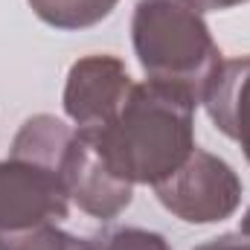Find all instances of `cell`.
I'll list each match as a JSON object with an SVG mask.
<instances>
[{
  "label": "cell",
  "instance_id": "obj_3",
  "mask_svg": "<svg viewBox=\"0 0 250 250\" xmlns=\"http://www.w3.org/2000/svg\"><path fill=\"white\" fill-rule=\"evenodd\" d=\"M154 192L175 218L187 224H218L239 209L245 187L227 160L195 148L187 163L160 181Z\"/></svg>",
  "mask_w": 250,
  "mask_h": 250
},
{
  "label": "cell",
  "instance_id": "obj_4",
  "mask_svg": "<svg viewBox=\"0 0 250 250\" xmlns=\"http://www.w3.org/2000/svg\"><path fill=\"white\" fill-rule=\"evenodd\" d=\"M70 212L64 178L35 160H0V233L35 224H62Z\"/></svg>",
  "mask_w": 250,
  "mask_h": 250
},
{
  "label": "cell",
  "instance_id": "obj_14",
  "mask_svg": "<svg viewBox=\"0 0 250 250\" xmlns=\"http://www.w3.org/2000/svg\"><path fill=\"white\" fill-rule=\"evenodd\" d=\"M239 233H242V236H248V239H250V207H248V212L242 215V230H239Z\"/></svg>",
  "mask_w": 250,
  "mask_h": 250
},
{
  "label": "cell",
  "instance_id": "obj_9",
  "mask_svg": "<svg viewBox=\"0 0 250 250\" xmlns=\"http://www.w3.org/2000/svg\"><path fill=\"white\" fill-rule=\"evenodd\" d=\"M29 9L53 29L76 32L102 23L120 0H26Z\"/></svg>",
  "mask_w": 250,
  "mask_h": 250
},
{
  "label": "cell",
  "instance_id": "obj_1",
  "mask_svg": "<svg viewBox=\"0 0 250 250\" xmlns=\"http://www.w3.org/2000/svg\"><path fill=\"white\" fill-rule=\"evenodd\" d=\"M195 102L160 82H134L120 114L84 134L128 184L157 187L195 151Z\"/></svg>",
  "mask_w": 250,
  "mask_h": 250
},
{
  "label": "cell",
  "instance_id": "obj_7",
  "mask_svg": "<svg viewBox=\"0 0 250 250\" xmlns=\"http://www.w3.org/2000/svg\"><path fill=\"white\" fill-rule=\"evenodd\" d=\"M201 105L224 137L239 143L250 163V56L227 59L221 64Z\"/></svg>",
  "mask_w": 250,
  "mask_h": 250
},
{
  "label": "cell",
  "instance_id": "obj_2",
  "mask_svg": "<svg viewBox=\"0 0 250 250\" xmlns=\"http://www.w3.org/2000/svg\"><path fill=\"white\" fill-rule=\"evenodd\" d=\"M131 44L148 82L181 90L195 105L204 102L221 70V50L192 0H137Z\"/></svg>",
  "mask_w": 250,
  "mask_h": 250
},
{
  "label": "cell",
  "instance_id": "obj_13",
  "mask_svg": "<svg viewBox=\"0 0 250 250\" xmlns=\"http://www.w3.org/2000/svg\"><path fill=\"white\" fill-rule=\"evenodd\" d=\"M201 12H224V9H236L242 3H250V0H192Z\"/></svg>",
  "mask_w": 250,
  "mask_h": 250
},
{
  "label": "cell",
  "instance_id": "obj_10",
  "mask_svg": "<svg viewBox=\"0 0 250 250\" xmlns=\"http://www.w3.org/2000/svg\"><path fill=\"white\" fill-rule=\"evenodd\" d=\"M0 250H96V239H82L59 224H35L0 233Z\"/></svg>",
  "mask_w": 250,
  "mask_h": 250
},
{
  "label": "cell",
  "instance_id": "obj_8",
  "mask_svg": "<svg viewBox=\"0 0 250 250\" xmlns=\"http://www.w3.org/2000/svg\"><path fill=\"white\" fill-rule=\"evenodd\" d=\"M73 134H76V128L62 123L59 117L35 114V117H29L18 128L9 154L44 163V166H50V169H56L62 175V163H64V154H67L70 143H73Z\"/></svg>",
  "mask_w": 250,
  "mask_h": 250
},
{
  "label": "cell",
  "instance_id": "obj_5",
  "mask_svg": "<svg viewBox=\"0 0 250 250\" xmlns=\"http://www.w3.org/2000/svg\"><path fill=\"white\" fill-rule=\"evenodd\" d=\"M134 90L123 59L96 53L84 56L67 70L64 82V114L73 120L76 131H99L111 123Z\"/></svg>",
  "mask_w": 250,
  "mask_h": 250
},
{
  "label": "cell",
  "instance_id": "obj_11",
  "mask_svg": "<svg viewBox=\"0 0 250 250\" xmlns=\"http://www.w3.org/2000/svg\"><path fill=\"white\" fill-rule=\"evenodd\" d=\"M96 250H172V245L154 230L117 227V230L96 236Z\"/></svg>",
  "mask_w": 250,
  "mask_h": 250
},
{
  "label": "cell",
  "instance_id": "obj_6",
  "mask_svg": "<svg viewBox=\"0 0 250 250\" xmlns=\"http://www.w3.org/2000/svg\"><path fill=\"white\" fill-rule=\"evenodd\" d=\"M62 178L70 204L99 221L117 218L134 201V184L120 178L99 154V148L79 131L73 134V143L64 154Z\"/></svg>",
  "mask_w": 250,
  "mask_h": 250
},
{
  "label": "cell",
  "instance_id": "obj_12",
  "mask_svg": "<svg viewBox=\"0 0 250 250\" xmlns=\"http://www.w3.org/2000/svg\"><path fill=\"white\" fill-rule=\"evenodd\" d=\"M195 250H250V239L242 233H224L218 239H209L204 245H198Z\"/></svg>",
  "mask_w": 250,
  "mask_h": 250
}]
</instances>
